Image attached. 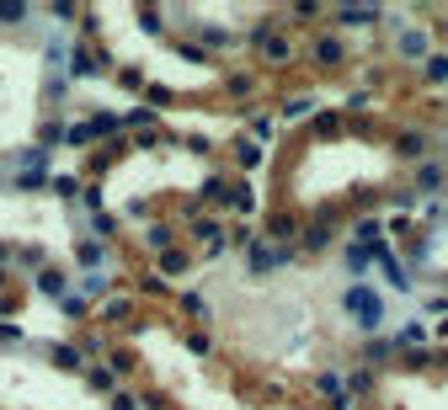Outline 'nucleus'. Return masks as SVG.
Masks as SVG:
<instances>
[{"instance_id": "nucleus-1", "label": "nucleus", "mask_w": 448, "mask_h": 410, "mask_svg": "<svg viewBox=\"0 0 448 410\" xmlns=\"http://www.w3.org/2000/svg\"><path fill=\"white\" fill-rule=\"evenodd\" d=\"M0 22H27V6H0Z\"/></svg>"}, {"instance_id": "nucleus-2", "label": "nucleus", "mask_w": 448, "mask_h": 410, "mask_svg": "<svg viewBox=\"0 0 448 410\" xmlns=\"http://www.w3.org/2000/svg\"><path fill=\"white\" fill-rule=\"evenodd\" d=\"M0 261H11V245H0Z\"/></svg>"}]
</instances>
